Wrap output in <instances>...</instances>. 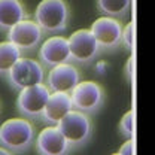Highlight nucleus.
<instances>
[{
    "label": "nucleus",
    "mask_w": 155,
    "mask_h": 155,
    "mask_svg": "<svg viewBox=\"0 0 155 155\" xmlns=\"http://www.w3.org/2000/svg\"><path fill=\"white\" fill-rule=\"evenodd\" d=\"M36 139L35 125L25 118H11L0 125V146L12 154L27 152Z\"/></svg>",
    "instance_id": "obj_1"
},
{
    "label": "nucleus",
    "mask_w": 155,
    "mask_h": 155,
    "mask_svg": "<svg viewBox=\"0 0 155 155\" xmlns=\"http://www.w3.org/2000/svg\"><path fill=\"white\" fill-rule=\"evenodd\" d=\"M70 9L66 0H40L35 12V21L43 35H60L66 31Z\"/></svg>",
    "instance_id": "obj_2"
},
{
    "label": "nucleus",
    "mask_w": 155,
    "mask_h": 155,
    "mask_svg": "<svg viewBox=\"0 0 155 155\" xmlns=\"http://www.w3.org/2000/svg\"><path fill=\"white\" fill-rule=\"evenodd\" d=\"M57 128L69 142L72 149H81L88 145L93 137V121L90 115L72 109L57 124Z\"/></svg>",
    "instance_id": "obj_3"
},
{
    "label": "nucleus",
    "mask_w": 155,
    "mask_h": 155,
    "mask_svg": "<svg viewBox=\"0 0 155 155\" xmlns=\"http://www.w3.org/2000/svg\"><path fill=\"white\" fill-rule=\"evenodd\" d=\"M73 109L87 115L97 114L104 104V90L94 81H79L70 93Z\"/></svg>",
    "instance_id": "obj_4"
},
{
    "label": "nucleus",
    "mask_w": 155,
    "mask_h": 155,
    "mask_svg": "<svg viewBox=\"0 0 155 155\" xmlns=\"http://www.w3.org/2000/svg\"><path fill=\"white\" fill-rule=\"evenodd\" d=\"M49 94L51 91L45 84H38L19 90L17 97V109L21 116L28 121H40Z\"/></svg>",
    "instance_id": "obj_5"
},
{
    "label": "nucleus",
    "mask_w": 155,
    "mask_h": 155,
    "mask_svg": "<svg viewBox=\"0 0 155 155\" xmlns=\"http://www.w3.org/2000/svg\"><path fill=\"white\" fill-rule=\"evenodd\" d=\"M5 78L8 79L9 85L14 90L19 91L22 88H28V87H33V85H38V84H43L45 67L36 60L21 57Z\"/></svg>",
    "instance_id": "obj_6"
},
{
    "label": "nucleus",
    "mask_w": 155,
    "mask_h": 155,
    "mask_svg": "<svg viewBox=\"0 0 155 155\" xmlns=\"http://www.w3.org/2000/svg\"><path fill=\"white\" fill-rule=\"evenodd\" d=\"M69 40V48H70V58L72 61L79 64H88L101 52L98 43L90 31V28H81L72 33Z\"/></svg>",
    "instance_id": "obj_7"
},
{
    "label": "nucleus",
    "mask_w": 155,
    "mask_h": 155,
    "mask_svg": "<svg viewBox=\"0 0 155 155\" xmlns=\"http://www.w3.org/2000/svg\"><path fill=\"white\" fill-rule=\"evenodd\" d=\"M90 31L93 33L101 51H114L121 45L122 24L119 19L103 15L91 24Z\"/></svg>",
    "instance_id": "obj_8"
},
{
    "label": "nucleus",
    "mask_w": 155,
    "mask_h": 155,
    "mask_svg": "<svg viewBox=\"0 0 155 155\" xmlns=\"http://www.w3.org/2000/svg\"><path fill=\"white\" fill-rule=\"evenodd\" d=\"M6 33H8V40L12 42L15 46H18L21 52L33 51L35 48L39 46V43L42 42V38H43V33L40 27L36 24V21L27 18L19 21L18 24H15Z\"/></svg>",
    "instance_id": "obj_9"
},
{
    "label": "nucleus",
    "mask_w": 155,
    "mask_h": 155,
    "mask_svg": "<svg viewBox=\"0 0 155 155\" xmlns=\"http://www.w3.org/2000/svg\"><path fill=\"white\" fill-rule=\"evenodd\" d=\"M39 63L43 67H54L63 63H70V48L69 40L63 36H51L48 38L39 48Z\"/></svg>",
    "instance_id": "obj_10"
},
{
    "label": "nucleus",
    "mask_w": 155,
    "mask_h": 155,
    "mask_svg": "<svg viewBox=\"0 0 155 155\" xmlns=\"http://www.w3.org/2000/svg\"><path fill=\"white\" fill-rule=\"evenodd\" d=\"M81 81V73L76 66L72 63H63L51 67L48 72L46 87L51 93H72V90L76 87Z\"/></svg>",
    "instance_id": "obj_11"
},
{
    "label": "nucleus",
    "mask_w": 155,
    "mask_h": 155,
    "mask_svg": "<svg viewBox=\"0 0 155 155\" xmlns=\"http://www.w3.org/2000/svg\"><path fill=\"white\" fill-rule=\"evenodd\" d=\"M36 140V151L39 155H70V145L57 128V125H48L39 131Z\"/></svg>",
    "instance_id": "obj_12"
},
{
    "label": "nucleus",
    "mask_w": 155,
    "mask_h": 155,
    "mask_svg": "<svg viewBox=\"0 0 155 155\" xmlns=\"http://www.w3.org/2000/svg\"><path fill=\"white\" fill-rule=\"evenodd\" d=\"M73 109L69 93H51L45 104L40 121L48 125H57L58 122Z\"/></svg>",
    "instance_id": "obj_13"
},
{
    "label": "nucleus",
    "mask_w": 155,
    "mask_h": 155,
    "mask_svg": "<svg viewBox=\"0 0 155 155\" xmlns=\"http://www.w3.org/2000/svg\"><path fill=\"white\" fill-rule=\"evenodd\" d=\"M27 17L21 0H0V31H8Z\"/></svg>",
    "instance_id": "obj_14"
},
{
    "label": "nucleus",
    "mask_w": 155,
    "mask_h": 155,
    "mask_svg": "<svg viewBox=\"0 0 155 155\" xmlns=\"http://www.w3.org/2000/svg\"><path fill=\"white\" fill-rule=\"evenodd\" d=\"M21 49L12 42L5 40L0 42V76H6L8 72L15 66V63L21 58Z\"/></svg>",
    "instance_id": "obj_15"
},
{
    "label": "nucleus",
    "mask_w": 155,
    "mask_h": 155,
    "mask_svg": "<svg viewBox=\"0 0 155 155\" xmlns=\"http://www.w3.org/2000/svg\"><path fill=\"white\" fill-rule=\"evenodd\" d=\"M97 8L104 17L121 19L131 8V0H97Z\"/></svg>",
    "instance_id": "obj_16"
},
{
    "label": "nucleus",
    "mask_w": 155,
    "mask_h": 155,
    "mask_svg": "<svg viewBox=\"0 0 155 155\" xmlns=\"http://www.w3.org/2000/svg\"><path fill=\"white\" fill-rule=\"evenodd\" d=\"M136 130V110L130 109L125 112L124 116L119 121V133L124 136L125 139H134Z\"/></svg>",
    "instance_id": "obj_17"
},
{
    "label": "nucleus",
    "mask_w": 155,
    "mask_h": 155,
    "mask_svg": "<svg viewBox=\"0 0 155 155\" xmlns=\"http://www.w3.org/2000/svg\"><path fill=\"white\" fill-rule=\"evenodd\" d=\"M121 45L127 49V51H134L136 45V24L131 21L128 22L125 27H122L121 31Z\"/></svg>",
    "instance_id": "obj_18"
},
{
    "label": "nucleus",
    "mask_w": 155,
    "mask_h": 155,
    "mask_svg": "<svg viewBox=\"0 0 155 155\" xmlns=\"http://www.w3.org/2000/svg\"><path fill=\"white\" fill-rule=\"evenodd\" d=\"M124 73H125V78L130 84L134 82V76H136V57L131 55V57L127 60L125 63V67H124Z\"/></svg>",
    "instance_id": "obj_19"
},
{
    "label": "nucleus",
    "mask_w": 155,
    "mask_h": 155,
    "mask_svg": "<svg viewBox=\"0 0 155 155\" xmlns=\"http://www.w3.org/2000/svg\"><path fill=\"white\" fill-rule=\"evenodd\" d=\"M119 155H136V142L134 139H127L125 143L119 148Z\"/></svg>",
    "instance_id": "obj_20"
},
{
    "label": "nucleus",
    "mask_w": 155,
    "mask_h": 155,
    "mask_svg": "<svg viewBox=\"0 0 155 155\" xmlns=\"http://www.w3.org/2000/svg\"><path fill=\"white\" fill-rule=\"evenodd\" d=\"M0 155H12V152L8 151V149H5L3 146H0Z\"/></svg>",
    "instance_id": "obj_21"
},
{
    "label": "nucleus",
    "mask_w": 155,
    "mask_h": 155,
    "mask_svg": "<svg viewBox=\"0 0 155 155\" xmlns=\"http://www.w3.org/2000/svg\"><path fill=\"white\" fill-rule=\"evenodd\" d=\"M112 155H119V154H118V152H116V154H112Z\"/></svg>",
    "instance_id": "obj_22"
}]
</instances>
